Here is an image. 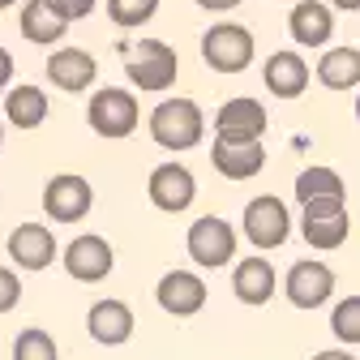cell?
Instances as JSON below:
<instances>
[{
	"label": "cell",
	"mask_w": 360,
	"mask_h": 360,
	"mask_svg": "<svg viewBox=\"0 0 360 360\" xmlns=\"http://www.w3.org/2000/svg\"><path fill=\"white\" fill-rule=\"evenodd\" d=\"M206 133V116L193 99H163L155 112H150V138L163 146V150H193Z\"/></svg>",
	"instance_id": "cell-1"
},
{
	"label": "cell",
	"mask_w": 360,
	"mask_h": 360,
	"mask_svg": "<svg viewBox=\"0 0 360 360\" xmlns=\"http://www.w3.org/2000/svg\"><path fill=\"white\" fill-rule=\"evenodd\" d=\"M138 120H142L138 95H133V90H124V86H103V90H95V95H90V103H86V124L95 129L99 138H108V142L129 138V133L138 129Z\"/></svg>",
	"instance_id": "cell-2"
},
{
	"label": "cell",
	"mask_w": 360,
	"mask_h": 360,
	"mask_svg": "<svg viewBox=\"0 0 360 360\" xmlns=\"http://www.w3.org/2000/svg\"><path fill=\"white\" fill-rule=\"evenodd\" d=\"M124 73L138 90H167L180 73V56L163 39H138L133 48H124Z\"/></svg>",
	"instance_id": "cell-3"
},
{
	"label": "cell",
	"mask_w": 360,
	"mask_h": 360,
	"mask_svg": "<svg viewBox=\"0 0 360 360\" xmlns=\"http://www.w3.org/2000/svg\"><path fill=\"white\" fill-rule=\"evenodd\" d=\"M253 52H257V39H253L249 26L219 22L202 34V60L214 73H245L253 65Z\"/></svg>",
	"instance_id": "cell-4"
},
{
	"label": "cell",
	"mask_w": 360,
	"mask_h": 360,
	"mask_svg": "<svg viewBox=\"0 0 360 360\" xmlns=\"http://www.w3.org/2000/svg\"><path fill=\"white\" fill-rule=\"evenodd\" d=\"M185 245H189V257L202 270L232 266V257H236V228L223 214H202V219H193Z\"/></svg>",
	"instance_id": "cell-5"
},
{
	"label": "cell",
	"mask_w": 360,
	"mask_h": 360,
	"mask_svg": "<svg viewBox=\"0 0 360 360\" xmlns=\"http://www.w3.org/2000/svg\"><path fill=\"white\" fill-rule=\"evenodd\" d=\"M240 228H245V240L249 245H257V249H279L288 240V232H292V214H288L283 198L262 193V198H253L245 206Z\"/></svg>",
	"instance_id": "cell-6"
},
{
	"label": "cell",
	"mask_w": 360,
	"mask_h": 360,
	"mask_svg": "<svg viewBox=\"0 0 360 360\" xmlns=\"http://www.w3.org/2000/svg\"><path fill=\"white\" fill-rule=\"evenodd\" d=\"M95 206V189H90L86 176H73V172H60L48 180V189H43V210H48L52 223H77L90 214Z\"/></svg>",
	"instance_id": "cell-7"
},
{
	"label": "cell",
	"mask_w": 360,
	"mask_h": 360,
	"mask_svg": "<svg viewBox=\"0 0 360 360\" xmlns=\"http://www.w3.org/2000/svg\"><path fill=\"white\" fill-rule=\"evenodd\" d=\"M352 232L347 202H313L300 210V236L313 249H339Z\"/></svg>",
	"instance_id": "cell-8"
},
{
	"label": "cell",
	"mask_w": 360,
	"mask_h": 360,
	"mask_svg": "<svg viewBox=\"0 0 360 360\" xmlns=\"http://www.w3.org/2000/svg\"><path fill=\"white\" fill-rule=\"evenodd\" d=\"M146 193L150 202L163 210V214H180V210H189L193 198H198V180L185 163H159L146 180Z\"/></svg>",
	"instance_id": "cell-9"
},
{
	"label": "cell",
	"mask_w": 360,
	"mask_h": 360,
	"mask_svg": "<svg viewBox=\"0 0 360 360\" xmlns=\"http://www.w3.org/2000/svg\"><path fill=\"white\" fill-rule=\"evenodd\" d=\"M283 292H288V300H292L296 309H322V304L335 296V270H330L326 262L304 257V262H296V266L288 270Z\"/></svg>",
	"instance_id": "cell-10"
},
{
	"label": "cell",
	"mask_w": 360,
	"mask_h": 360,
	"mask_svg": "<svg viewBox=\"0 0 360 360\" xmlns=\"http://www.w3.org/2000/svg\"><path fill=\"white\" fill-rule=\"evenodd\" d=\"M112 266H116V253L103 236H77L73 245H65V270H69V279L77 283H99L112 275Z\"/></svg>",
	"instance_id": "cell-11"
},
{
	"label": "cell",
	"mask_w": 360,
	"mask_h": 360,
	"mask_svg": "<svg viewBox=\"0 0 360 360\" xmlns=\"http://www.w3.org/2000/svg\"><path fill=\"white\" fill-rule=\"evenodd\" d=\"M210 163L219 176L228 180H253L266 167V146L262 142H245V138H214L210 142Z\"/></svg>",
	"instance_id": "cell-12"
},
{
	"label": "cell",
	"mask_w": 360,
	"mask_h": 360,
	"mask_svg": "<svg viewBox=\"0 0 360 360\" xmlns=\"http://www.w3.org/2000/svg\"><path fill=\"white\" fill-rule=\"evenodd\" d=\"M155 300L163 313L172 318H193V313L206 304V279H198L193 270H167L155 288Z\"/></svg>",
	"instance_id": "cell-13"
},
{
	"label": "cell",
	"mask_w": 360,
	"mask_h": 360,
	"mask_svg": "<svg viewBox=\"0 0 360 360\" xmlns=\"http://www.w3.org/2000/svg\"><path fill=\"white\" fill-rule=\"evenodd\" d=\"M270 116L257 99L240 95V99H228L219 112H214V138H245V142H262Z\"/></svg>",
	"instance_id": "cell-14"
},
{
	"label": "cell",
	"mask_w": 360,
	"mask_h": 360,
	"mask_svg": "<svg viewBox=\"0 0 360 360\" xmlns=\"http://www.w3.org/2000/svg\"><path fill=\"white\" fill-rule=\"evenodd\" d=\"M5 245H9L13 266H22V270H48L56 262V236L43 223H18Z\"/></svg>",
	"instance_id": "cell-15"
},
{
	"label": "cell",
	"mask_w": 360,
	"mask_h": 360,
	"mask_svg": "<svg viewBox=\"0 0 360 360\" xmlns=\"http://www.w3.org/2000/svg\"><path fill=\"white\" fill-rule=\"evenodd\" d=\"M99 65L95 56H90L86 48H56L48 56V82L56 90H69V95H82V90H90V82H95Z\"/></svg>",
	"instance_id": "cell-16"
},
{
	"label": "cell",
	"mask_w": 360,
	"mask_h": 360,
	"mask_svg": "<svg viewBox=\"0 0 360 360\" xmlns=\"http://www.w3.org/2000/svg\"><path fill=\"white\" fill-rule=\"evenodd\" d=\"M86 330L103 347H120L133 339V309L124 300H95L86 313Z\"/></svg>",
	"instance_id": "cell-17"
},
{
	"label": "cell",
	"mask_w": 360,
	"mask_h": 360,
	"mask_svg": "<svg viewBox=\"0 0 360 360\" xmlns=\"http://www.w3.org/2000/svg\"><path fill=\"white\" fill-rule=\"evenodd\" d=\"M309 77H313V69L304 65L300 52H275L262 69V82L275 99H300L309 90Z\"/></svg>",
	"instance_id": "cell-18"
},
{
	"label": "cell",
	"mask_w": 360,
	"mask_h": 360,
	"mask_svg": "<svg viewBox=\"0 0 360 360\" xmlns=\"http://www.w3.org/2000/svg\"><path fill=\"white\" fill-rule=\"evenodd\" d=\"M288 30H292V39L300 48H326L330 34H335V13H330V5H322V0H300V5H292V13H288Z\"/></svg>",
	"instance_id": "cell-19"
},
{
	"label": "cell",
	"mask_w": 360,
	"mask_h": 360,
	"mask_svg": "<svg viewBox=\"0 0 360 360\" xmlns=\"http://www.w3.org/2000/svg\"><path fill=\"white\" fill-rule=\"evenodd\" d=\"M279 288V275L266 257H240L232 266V292L240 304H266Z\"/></svg>",
	"instance_id": "cell-20"
},
{
	"label": "cell",
	"mask_w": 360,
	"mask_h": 360,
	"mask_svg": "<svg viewBox=\"0 0 360 360\" xmlns=\"http://www.w3.org/2000/svg\"><path fill=\"white\" fill-rule=\"evenodd\" d=\"M18 26H22V39L39 43V48H52V43L65 39V30H69V22L48 5V0H30V5H22Z\"/></svg>",
	"instance_id": "cell-21"
},
{
	"label": "cell",
	"mask_w": 360,
	"mask_h": 360,
	"mask_svg": "<svg viewBox=\"0 0 360 360\" xmlns=\"http://www.w3.org/2000/svg\"><path fill=\"white\" fill-rule=\"evenodd\" d=\"M313 77L326 90H356L360 86V48H326Z\"/></svg>",
	"instance_id": "cell-22"
},
{
	"label": "cell",
	"mask_w": 360,
	"mask_h": 360,
	"mask_svg": "<svg viewBox=\"0 0 360 360\" xmlns=\"http://www.w3.org/2000/svg\"><path fill=\"white\" fill-rule=\"evenodd\" d=\"M296 202L300 206H313V202H347L343 176L335 167H304L296 176Z\"/></svg>",
	"instance_id": "cell-23"
},
{
	"label": "cell",
	"mask_w": 360,
	"mask_h": 360,
	"mask_svg": "<svg viewBox=\"0 0 360 360\" xmlns=\"http://www.w3.org/2000/svg\"><path fill=\"white\" fill-rule=\"evenodd\" d=\"M5 120L13 129H39L48 120V95L39 86H13L5 95Z\"/></svg>",
	"instance_id": "cell-24"
},
{
	"label": "cell",
	"mask_w": 360,
	"mask_h": 360,
	"mask_svg": "<svg viewBox=\"0 0 360 360\" xmlns=\"http://www.w3.org/2000/svg\"><path fill=\"white\" fill-rule=\"evenodd\" d=\"M330 335L343 347H360V296H343L330 313Z\"/></svg>",
	"instance_id": "cell-25"
},
{
	"label": "cell",
	"mask_w": 360,
	"mask_h": 360,
	"mask_svg": "<svg viewBox=\"0 0 360 360\" xmlns=\"http://www.w3.org/2000/svg\"><path fill=\"white\" fill-rule=\"evenodd\" d=\"M159 13V0H108V18L120 30H138Z\"/></svg>",
	"instance_id": "cell-26"
},
{
	"label": "cell",
	"mask_w": 360,
	"mask_h": 360,
	"mask_svg": "<svg viewBox=\"0 0 360 360\" xmlns=\"http://www.w3.org/2000/svg\"><path fill=\"white\" fill-rule=\"evenodd\" d=\"M13 360H60V352H56V339H52L48 330L26 326V330L13 339Z\"/></svg>",
	"instance_id": "cell-27"
},
{
	"label": "cell",
	"mask_w": 360,
	"mask_h": 360,
	"mask_svg": "<svg viewBox=\"0 0 360 360\" xmlns=\"http://www.w3.org/2000/svg\"><path fill=\"white\" fill-rule=\"evenodd\" d=\"M18 300H22V279H18V270H13V266H0V313L18 309Z\"/></svg>",
	"instance_id": "cell-28"
},
{
	"label": "cell",
	"mask_w": 360,
	"mask_h": 360,
	"mask_svg": "<svg viewBox=\"0 0 360 360\" xmlns=\"http://www.w3.org/2000/svg\"><path fill=\"white\" fill-rule=\"evenodd\" d=\"M48 5L65 18V22H82V18H90L95 13V5L99 0H48Z\"/></svg>",
	"instance_id": "cell-29"
},
{
	"label": "cell",
	"mask_w": 360,
	"mask_h": 360,
	"mask_svg": "<svg viewBox=\"0 0 360 360\" xmlns=\"http://www.w3.org/2000/svg\"><path fill=\"white\" fill-rule=\"evenodd\" d=\"M9 77H13V56H9L5 48H0V90L9 86Z\"/></svg>",
	"instance_id": "cell-30"
},
{
	"label": "cell",
	"mask_w": 360,
	"mask_h": 360,
	"mask_svg": "<svg viewBox=\"0 0 360 360\" xmlns=\"http://www.w3.org/2000/svg\"><path fill=\"white\" fill-rule=\"evenodd\" d=\"M202 9H210V13H228V9H236L240 0H198Z\"/></svg>",
	"instance_id": "cell-31"
},
{
	"label": "cell",
	"mask_w": 360,
	"mask_h": 360,
	"mask_svg": "<svg viewBox=\"0 0 360 360\" xmlns=\"http://www.w3.org/2000/svg\"><path fill=\"white\" fill-rule=\"evenodd\" d=\"M313 360H356V356H352L347 347H326V352H318Z\"/></svg>",
	"instance_id": "cell-32"
},
{
	"label": "cell",
	"mask_w": 360,
	"mask_h": 360,
	"mask_svg": "<svg viewBox=\"0 0 360 360\" xmlns=\"http://www.w3.org/2000/svg\"><path fill=\"white\" fill-rule=\"evenodd\" d=\"M330 5L343 9V13H356V9H360V0H330Z\"/></svg>",
	"instance_id": "cell-33"
},
{
	"label": "cell",
	"mask_w": 360,
	"mask_h": 360,
	"mask_svg": "<svg viewBox=\"0 0 360 360\" xmlns=\"http://www.w3.org/2000/svg\"><path fill=\"white\" fill-rule=\"evenodd\" d=\"M9 5H18V0H0V9H9Z\"/></svg>",
	"instance_id": "cell-34"
},
{
	"label": "cell",
	"mask_w": 360,
	"mask_h": 360,
	"mask_svg": "<svg viewBox=\"0 0 360 360\" xmlns=\"http://www.w3.org/2000/svg\"><path fill=\"white\" fill-rule=\"evenodd\" d=\"M356 120H360V95H356Z\"/></svg>",
	"instance_id": "cell-35"
},
{
	"label": "cell",
	"mask_w": 360,
	"mask_h": 360,
	"mask_svg": "<svg viewBox=\"0 0 360 360\" xmlns=\"http://www.w3.org/2000/svg\"><path fill=\"white\" fill-rule=\"evenodd\" d=\"M0 138H5V124H0Z\"/></svg>",
	"instance_id": "cell-36"
}]
</instances>
